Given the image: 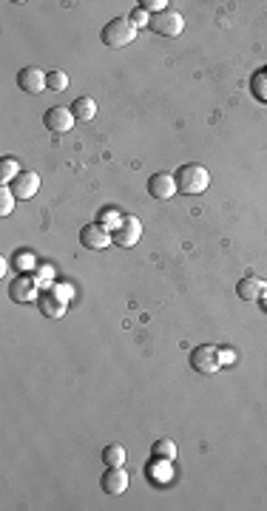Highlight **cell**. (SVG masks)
<instances>
[{"label": "cell", "mask_w": 267, "mask_h": 511, "mask_svg": "<svg viewBox=\"0 0 267 511\" xmlns=\"http://www.w3.org/2000/svg\"><path fill=\"white\" fill-rule=\"evenodd\" d=\"M102 463L105 466H122L125 463V449L119 443H111L102 449Z\"/></svg>", "instance_id": "cell-20"}, {"label": "cell", "mask_w": 267, "mask_h": 511, "mask_svg": "<svg viewBox=\"0 0 267 511\" xmlns=\"http://www.w3.org/2000/svg\"><path fill=\"white\" fill-rule=\"evenodd\" d=\"M173 474V463L170 460H159V457H151V463L145 466V477L151 483H168Z\"/></svg>", "instance_id": "cell-15"}, {"label": "cell", "mask_w": 267, "mask_h": 511, "mask_svg": "<svg viewBox=\"0 0 267 511\" xmlns=\"http://www.w3.org/2000/svg\"><path fill=\"white\" fill-rule=\"evenodd\" d=\"M14 202H17L14 190H11L9 185H3V187H0V216H9V213L14 210Z\"/></svg>", "instance_id": "cell-21"}, {"label": "cell", "mask_w": 267, "mask_h": 511, "mask_svg": "<svg viewBox=\"0 0 267 511\" xmlns=\"http://www.w3.org/2000/svg\"><path fill=\"white\" fill-rule=\"evenodd\" d=\"M48 88L51 91H65L68 88V74L65 71H48Z\"/></svg>", "instance_id": "cell-23"}, {"label": "cell", "mask_w": 267, "mask_h": 511, "mask_svg": "<svg viewBox=\"0 0 267 511\" xmlns=\"http://www.w3.org/2000/svg\"><path fill=\"white\" fill-rule=\"evenodd\" d=\"M151 31L162 34V37H179L185 31V17L176 11V9H165L159 14H151V23H148Z\"/></svg>", "instance_id": "cell-4"}, {"label": "cell", "mask_w": 267, "mask_h": 511, "mask_svg": "<svg viewBox=\"0 0 267 511\" xmlns=\"http://www.w3.org/2000/svg\"><path fill=\"white\" fill-rule=\"evenodd\" d=\"M148 193H151L153 199H170V196H176V179H173V173H153V176L148 179Z\"/></svg>", "instance_id": "cell-13"}, {"label": "cell", "mask_w": 267, "mask_h": 511, "mask_svg": "<svg viewBox=\"0 0 267 511\" xmlns=\"http://www.w3.org/2000/svg\"><path fill=\"white\" fill-rule=\"evenodd\" d=\"M74 114L71 108H62V105H51L45 114H43V125L51 131V133H68L74 128Z\"/></svg>", "instance_id": "cell-7"}, {"label": "cell", "mask_w": 267, "mask_h": 511, "mask_svg": "<svg viewBox=\"0 0 267 511\" xmlns=\"http://www.w3.org/2000/svg\"><path fill=\"white\" fill-rule=\"evenodd\" d=\"M9 187L14 190V196H17L20 202H26V199H31V196L40 190V176H37L34 170H20Z\"/></svg>", "instance_id": "cell-12"}, {"label": "cell", "mask_w": 267, "mask_h": 511, "mask_svg": "<svg viewBox=\"0 0 267 511\" xmlns=\"http://www.w3.org/2000/svg\"><path fill=\"white\" fill-rule=\"evenodd\" d=\"M151 457H159V460H176V443L170 437H159L153 446H151Z\"/></svg>", "instance_id": "cell-18"}, {"label": "cell", "mask_w": 267, "mask_h": 511, "mask_svg": "<svg viewBox=\"0 0 267 511\" xmlns=\"http://www.w3.org/2000/svg\"><path fill=\"white\" fill-rule=\"evenodd\" d=\"M128 483H131V477H128V471L122 466H105V474L99 480L105 494H122L128 488Z\"/></svg>", "instance_id": "cell-11"}, {"label": "cell", "mask_w": 267, "mask_h": 511, "mask_svg": "<svg viewBox=\"0 0 267 511\" xmlns=\"http://www.w3.org/2000/svg\"><path fill=\"white\" fill-rule=\"evenodd\" d=\"M17 173H20V162L14 156H3L0 159V185H11Z\"/></svg>", "instance_id": "cell-19"}, {"label": "cell", "mask_w": 267, "mask_h": 511, "mask_svg": "<svg viewBox=\"0 0 267 511\" xmlns=\"http://www.w3.org/2000/svg\"><path fill=\"white\" fill-rule=\"evenodd\" d=\"M222 363H224V355L216 344H199L190 349V369L199 375H216L222 372Z\"/></svg>", "instance_id": "cell-3"}, {"label": "cell", "mask_w": 267, "mask_h": 511, "mask_svg": "<svg viewBox=\"0 0 267 511\" xmlns=\"http://www.w3.org/2000/svg\"><path fill=\"white\" fill-rule=\"evenodd\" d=\"M250 97L258 102H267V68H258L250 74Z\"/></svg>", "instance_id": "cell-17"}, {"label": "cell", "mask_w": 267, "mask_h": 511, "mask_svg": "<svg viewBox=\"0 0 267 511\" xmlns=\"http://www.w3.org/2000/svg\"><path fill=\"white\" fill-rule=\"evenodd\" d=\"M111 236H114V244L128 250V247H134L142 238V221L136 216H122L119 224L111 230Z\"/></svg>", "instance_id": "cell-5"}, {"label": "cell", "mask_w": 267, "mask_h": 511, "mask_svg": "<svg viewBox=\"0 0 267 511\" xmlns=\"http://www.w3.org/2000/svg\"><path fill=\"white\" fill-rule=\"evenodd\" d=\"M264 290H267V284H264L261 278H256V275H247V278H241V281L236 284V292H239V298H244V301H258V298L264 295Z\"/></svg>", "instance_id": "cell-14"}, {"label": "cell", "mask_w": 267, "mask_h": 511, "mask_svg": "<svg viewBox=\"0 0 267 511\" xmlns=\"http://www.w3.org/2000/svg\"><path fill=\"white\" fill-rule=\"evenodd\" d=\"M71 114H74L77 122H91V119L97 116V102H94V97H77V99L71 102Z\"/></svg>", "instance_id": "cell-16"}, {"label": "cell", "mask_w": 267, "mask_h": 511, "mask_svg": "<svg viewBox=\"0 0 267 511\" xmlns=\"http://www.w3.org/2000/svg\"><path fill=\"white\" fill-rule=\"evenodd\" d=\"M17 88L37 97L43 88H48V71H40L37 65H23L17 71Z\"/></svg>", "instance_id": "cell-6"}, {"label": "cell", "mask_w": 267, "mask_h": 511, "mask_svg": "<svg viewBox=\"0 0 267 511\" xmlns=\"http://www.w3.org/2000/svg\"><path fill=\"white\" fill-rule=\"evenodd\" d=\"M80 244L88 247V250H105L108 244H114V236H111L108 227L91 221V224H85V227L80 230Z\"/></svg>", "instance_id": "cell-8"}, {"label": "cell", "mask_w": 267, "mask_h": 511, "mask_svg": "<svg viewBox=\"0 0 267 511\" xmlns=\"http://www.w3.org/2000/svg\"><path fill=\"white\" fill-rule=\"evenodd\" d=\"M37 307H40V312L45 318H62L65 309H68V301H65L62 290H51V292H43L37 298Z\"/></svg>", "instance_id": "cell-10"}, {"label": "cell", "mask_w": 267, "mask_h": 511, "mask_svg": "<svg viewBox=\"0 0 267 511\" xmlns=\"http://www.w3.org/2000/svg\"><path fill=\"white\" fill-rule=\"evenodd\" d=\"M128 20H131L136 28H142V26H148V23H151V14H148V11H142V9L136 6V9L128 14Z\"/></svg>", "instance_id": "cell-25"}, {"label": "cell", "mask_w": 267, "mask_h": 511, "mask_svg": "<svg viewBox=\"0 0 267 511\" xmlns=\"http://www.w3.org/2000/svg\"><path fill=\"white\" fill-rule=\"evenodd\" d=\"M9 295H11V301H17V304H37V298H40V290H37V281L31 278V275H17L14 281H11V287H9Z\"/></svg>", "instance_id": "cell-9"}, {"label": "cell", "mask_w": 267, "mask_h": 511, "mask_svg": "<svg viewBox=\"0 0 267 511\" xmlns=\"http://www.w3.org/2000/svg\"><path fill=\"white\" fill-rule=\"evenodd\" d=\"M176 193L182 196H196V193H205L207 185H210V173L205 170V165L199 162H187V165H179L176 173Z\"/></svg>", "instance_id": "cell-1"}, {"label": "cell", "mask_w": 267, "mask_h": 511, "mask_svg": "<svg viewBox=\"0 0 267 511\" xmlns=\"http://www.w3.org/2000/svg\"><path fill=\"white\" fill-rule=\"evenodd\" d=\"M136 31H139V28H136L128 17H114V20H108V23L102 26L99 40H102V45H108V48H125V45L134 43Z\"/></svg>", "instance_id": "cell-2"}, {"label": "cell", "mask_w": 267, "mask_h": 511, "mask_svg": "<svg viewBox=\"0 0 267 511\" xmlns=\"http://www.w3.org/2000/svg\"><path fill=\"white\" fill-rule=\"evenodd\" d=\"M136 6H139L142 11H148V14H159V11L168 9V0H139Z\"/></svg>", "instance_id": "cell-24"}, {"label": "cell", "mask_w": 267, "mask_h": 511, "mask_svg": "<svg viewBox=\"0 0 267 511\" xmlns=\"http://www.w3.org/2000/svg\"><path fill=\"white\" fill-rule=\"evenodd\" d=\"M119 219H122V216H116V210H111V207H102V210H99V216H97V224H102V227L114 230V227L119 224Z\"/></svg>", "instance_id": "cell-22"}]
</instances>
